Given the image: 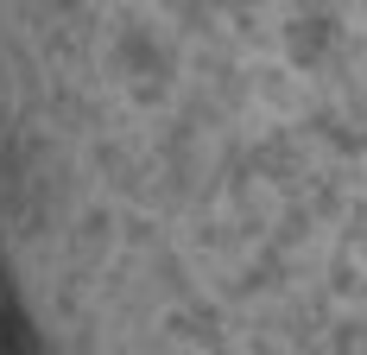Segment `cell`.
Returning <instances> with one entry per match:
<instances>
[{
	"instance_id": "obj_1",
	"label": "cell",
	"mask_w": 367,
	"mask_h": 355,
	"mask_svg": "<svg viewBox=\"0 0 367 355\" xmlns=\"http://www.w3.org/2000/svg\"><path fill=\"white\" fill-rule=\"evenodd\" d=\"M171 51L184 57V45H158V57H171ZM133 57H152V51H133ZM108 64H127V57H108ZM89 70H102V64H89Z\"/></svg>"
}]
</instances>
